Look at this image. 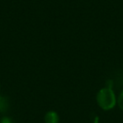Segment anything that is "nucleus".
Returning a JSON list of instances; mask_svg holds the SVG:
<instances>
[{
  "instance_id": "nucleus-1",
  "label": "nucleus",
  "mask_w": 123,
  "mask_h": 123,
  "mask_svg": "<svg viewBox=\"0 0 123 123\" xmlns=\"http://www.w3.org/2000/svg\"><path fill=\"white\" fill-rule=\"evenodd\" d=\"M96 101L98 105L104 111L112 110L117 103L114 91L109 87L103 88L97 93Z\"/></svg>"
},
{
  "instance_id": "nucleus-4",
  "label": "nucleus",
  "mask_w": 123,
  "mask_h": 123,
  "mask_svg": "<svg viewBox=\"0 0 123 123\" xmlns=\"http://www.w3.org/2000/svg\"><path fill=\"white\" fill-rule=\"evenodd\" d=\"M117 104H118V105H119L120 109H121V111H123V90L121 91L119 97H118Z\"/></svg>"
},
{
  "instance_id": "nucleus-5",
  "label": "nucleus",
  "mask_w": 123,
  "mask_h": 123,
  "mask_svg": "<svg viewBox=\"0 0 123 123\" xmlns=\"http://www.w3.org/2000/svg\"><path fill=\"white\" fill-rule=\"evenodd\" d=\"M0 123H14V122L10 117L4 116V117H2L1 120H0Z\"/></svg>"
},
{
  "instance_id": "nucleus-2",
  "label": "nucleus",
  "mask_w": 123,
  "mask_h": 123,
  "mask_svg": "<svg viewBox=\"0 0 123 123\" xmlns=\"http://www.w3.org/2000/svg\"><path fill=\"white\" fill-rule=\"evenodd\" d=\"M45 123H59V116L54 111H50L45 115Z\"/></svg>"
},
{
  "instance_id": "nucleus-6",
  "label": "nucleus",
  "mask_w": 123,
  "mask_h": 123,
  "mask_svg": "<svg viewBox=\"0 0 123 123\" xmlns=\"http://www.w3.org/2000/svg\"><path fill=\"white\" fill-rule=\"evenodd\" d=\"M0 89H1V84H0Z\"/></svg>"
},
{
  "instance_id": "nucleus-3",
  "label": "nucleus",
  "mask_w": 123,
  "mask_h": 123,
  "mask_svg": "<svg viewBox=\"0 0 123 123\" xmlns=\"http://www.w3.org/2000/svg\"><path fill=\"white\" fill-rule=\"evenodd\" d=\"M9 99L4 96L0 95V113H4L9 110Z\"/></svg>"
}]
</instances>
